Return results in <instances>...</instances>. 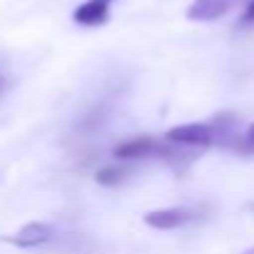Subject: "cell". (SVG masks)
Returning a JSON list of instances; mask_svg holds the SVG:
<instances>
[{
    "label": "cell",
    "mask_w": 254,
    "mask_h": 254,
    "mask_svg": "<svg viewBox=\"0 0 254 254\" xmlns=\"http://www.w3.org/2000/svg\"><path fill=\"white\" fill-rule=\"evenodd\" d=\"M112 155L117 160H142V157H165L170 162H177L180 155H187V152H180V145H172L167 140H155V137H132V140H125L120 142Z\"/></svg>",
    "instance_id": "6da1fadb"
},
{
    "label": "cell",
    "mask_w": 254,
    "mask_h": 254,
    "mask_svg": "<svg viewBox=\"0 0 254 254\" xmlns=\"http://www.w3.org/2000/svg\"><path fill=\"white\" fill-rule=\"evenodd\" d=\"M165 140L185 150H204V147H214L217 135H214L212 122H190V125L172 127L165 135Z\"/></svg>",
    "instance_id": "7a4b0ae2"
},
{
    "label": "cell",
    "mask_w": 254,
    "mask_h": 254,
    "mask_svg": "<svg viewBox=\"0 0 254 254\" xmlns=\"http://www.w3.org/2000/svg\"><path fill=\"white\" fill-rule=\"evenodd\" d=\"M194 217H197V212L190 207H167V209L147 212L145 224L152 229H177V227H185L187 222H192Z\"/></svg>",
    "instance_id": "3957f363"
},
{
    "label": "cell",
    "mask_w": 254,
    "mask_h": 254,
    "mask_svg": "<svg viewBox=\"0 0 254 254\" xmlns=\"http://www.w3.org/2000/svg\"><path fill=\"white\" fill-rule=\"evenodd\" d=\"M234 5H237V0H192V5L187 8V20L212 23V20L224 18Z\"/></svg>",
    "instance_id": "277c9868"
},
{
    "label": "cell",
    "mask_w": 254,
    "mask_h": 254,
    "mask_svg": "<svg viewBox=\"0 0 254 254\" xmlns=\"http://www.w3.org/2000/svg\"><path fill=\"white\" fill-rule=\"evenodd\" d=\"M50 239H53V227H48L43 222H30L23 229H18L15 234L5 237V242H10L13 247H20V249H35V247L48 244Z\"/></svg>",
    "instance_id": "5b68a950"
},
{
    "label": "cell",
    "mask_w": 254,
    "mask_h": 254,
    "mask_svg": "<svg viewBox=\"0 0 254 254\" xmlns=\"http://www.w3.org/2000/svg\"><path fill=\"white\" fill-rule=\"evenodd\" d=\"M115 0H85L82 5L75 8L72 13V20L77 25H85V28H95V25H102L107 23L110 18V5Z\"/></svg>",
    "instance_id": "8992f818"
},
{
    "label": "cell",
    "mask_w": 254,
    "mask_h": 254,
    "mask_svg": "<svg viewBox=\"0 0 254 254\" xmlns=\"http://www.w3.org/2000/svg\"><path fill=\"white\" fill-rule=\"evenodd\" d=\"M127 175V170H122V167H102L97 175H95V180L100 182V185H105V187H117Z\"/></svg>",
    "instance_id": "52a82bcc"
},
{
    "label": "cell",
    "mask_w": 254,
    "mask_h": 254,
    "mask_svg": "<svg viewBox=\"0 0 254 254\" xmlns=\"http://www.w3.org/2000/svg\"><path fill=\"white\" fill-rule=\"evenodd\" d=\"M237 155H254V122L244 130V135H242V145H239V152Z\"/></svg>",
    "instance_id": "ba28073f"
},
{
    "label": "cell",
    "mask_w": 254,
    "mask_h": 254,
    "mask_svg": "<svg viewBox=\"0 0 254 254\" xmlns=\"http://www.w3.org/2000/svg\"><path fill=\"white\" fill-rule=\"evenodd\" d=\"M242 23H244V25H252V23H254V0H249V3H247L244 15H242Z\"/></svg>",
    "instance_id": "9c48e42d"
},
{
    "label": "cell",
    "mask_w": 254,
    "mask_h": 254,
    "mask_svg": "<svg viewBox=\"0 0 254 254\" xmlns=\"http://www.w3.org/2000/svg\"><path fill=\"white\" fill-rule=\"evenodd\" d=\"M3 90H5V80H3V77H0V92H3Z\"/></svg>",
    "instance_id": "30bf717a"
},
{
    "label": "cell",
    "mask_w": 254,
    "mask_h": 254,
    "mask_svg": "<svg viewBox=\"0 0 254 254\" xmlns=\"http://www.w3.org/2000/svg\"><path fill=\"white\" fill-rule=\"evenodd\" d=\"M242 254H254V247H252V249H247V252H242Z\"/></svg>",
    "instance_id": "8fae6325"
}]
</instances>
